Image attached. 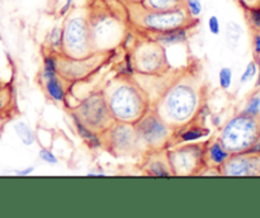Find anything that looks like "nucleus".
<instances>
[{"label":"nucleus","instance_id":"obj_1","mask_svg":"<svg viewBox=\"0 0 260 218\" xmlns=\"http://www.w3.org/2000/svg\"><path fill=\"white\" fill-rule=\"evenodd\" d=\"M203 103L202 84L188 74L175 76L151 106L169 126L177 129L196 121Z\"/></svg>","mask_w":260,"mask_h":218},{"label":"nucleus","instance_id":"obj_2","mask_svg":"<svg viewBox=\"0 0 260 218\" xmlns=\"http://www.w3.org/2000/svg\"><path fill=\"white\" fill-rule=\"evenodd\" d=\"M102 91L111 116L116 122L136 123L152 105L135 79L114 76Z\"/></svg>","mask_w":260,"mask_h":218},{"label":"nucleus","instance_id":"obj_3","mask_svg":"<svg viewBox=\"0 0 260 218\" xmlns=\"http://www.w3.org/2000/svg\"><path fill=\"white\" fill-rule=\"evenodd\" d=\"M127 29L126 20L118 13L107 8L89 10V30L94 52L108 53L118 48Z\"/></svg>","mask_w":260,"mask_h":218},{"label":"nucleus","instance_id":"obj_4","mask_svg":"<svg viewBox=\"0 0 260 218\" xmlns=\"http://www.w3.org/2000/svg\"><path fill=\"white\" fill-rule=\"evenodd\" d=\"M129 22L139 32L159 33L193 24L183 7L169 10H145L129 3Z\"/></svg>","mask_w":260,"mask_h":218},{"label":"nucleus","instance_id":"obj_5","mask_svg":"<svg viewBox=\"0 0 260 218\" xmlns=\"http://www.w3.org/2000/svg\"><path fill=\"white\" fill-rule=\"evenodd\" d=\"M62 33V56L78 58L94 52L89 30V10L86 8H74L63 18Z\"/></svg>","mask_w":260,"mask_h":218},{"label":"nucleus","instance_id":"obj_6","mask_svg":"<svg viewBox=\"0 0 260 218\" xmlns=\"http://www.w3.org/2000/svg\"><path fill=\"white\" fill-rule=\"evenodd\" d=\"M260 136V119L239 113L220 127L217 138L231 155L243 154Z\"/></svg>","mask_w":260,"mask_h":218},{"label":"nucleus","instance_id":"obj_7","mask_svg":"<svg viewBox=\"0 0 260 218\" xmlns=\"http://www.w3.org/2000/svg\"><path fill=\"white\" fill-rule=\"evenodd\" d=\"M134 127L137 141L144 154L147 151L167 150L172 146L175 129L169 126L152 106L136 123H134Z\"/></svg>","mask_w":260,"mask_h":218},{"label":"nucleus","instance_id":"obj_8","mask_svg":"<svg viewBox=\"0 0 260 218\" xmlns=\"http://www.w3.org/2000/svg\"><path fill=\"white\" fill-rule=\"evenodd\" d=\"M173 176H189L201 174L206 169L205 142L174 144L165 150Z\"/></svg>","mask_w":260,"mask_h":218},{"label":"nucleus","instance_id":"obj_9","mask_svg":"<svg viewBox=\"0 0 260 218\" xmlns=\"http://www.w3.org/2000/svg\"><path fill=\"white\" fill-rule=\"evenodd\" d=\"M136 74L141 75H160L169 71L167 50L159 43L146 37L137 41L136 46L131 51Z\"/></svg>","mask_w":260,"mask_h":218},{"label":"nucleus","instance_id":"obj_10","mask_svg":"<svg viewBox=\"0 0 260 218\" xmlns=\"http://www.w3.org/2000/svg\"><path fill=\"white\" fill-rule=\"evenodd\" d=\"M71 112L89 128L99 133H103L114 122L102 90L91 91L81 98Z\"/></svg>","mask_w":260,"mask_h":218},{"label":"nucleus","instance_id":"obj_11","mask_svg":"<svg viewBox=\"0 0 260 218\" xmlns=\"http://www.w3.org/2000/svg\"><path fill=\"white\" fill-rule=\"evenodd\" d=\"M102 134H103L104 147L114 156L136 157L144 155L132 123L114 121Z\"/></svg>","mask_w":260,"mask_h":218},{"label":"nucleus","instance_id":"obj_12","mask_svg":"<svg viewBox=\"0 0 260 218\" xmlns=\"http://www.w3.org/2000/svg\"><path fill=\"white\" fill-rule=\"evenodd\" d=\"M108 60V53L91 52L85 57H68L60 56L58 58V74L66 83H81L96 72Z\"/></svg>","mask_w":260,"mask_h":218},{"label":"nucleus","instance_id":"obj_13","mask_svg":"<svg viewBox=\"0 0 260 218\" xmlns=\"http://www.w3.org/2000/svg\"><path fill=\"white\" fill-rule=\"evenodd\" d=\"M218 170L223 176H260V155L234 154Z\"/></svg>","mask_w":260,"mask_h":218},{"label":"nucleus","instance_id":"obj_14","mask_svg":"<svg viewBox=\"0 0 260 218\" xmlns=\"http://www.w3.org/2000/svg\"><path fill=\"white\" fill-rule=\"evenodd\" d=\"M198 23H193V24L184 25V27L173 28V29L164 30V32L159 33H145L149 38L152 41L159 43L164 48H172L178 47V46H183L189 41L190 33H192L193 27H196Z\"/></svg>","mask_w":260,"mask_h":218},{"label":"nucleus","instance_id":"obj_15","mask_svg":"<svg viewBox=\"0 0 260 218\" xmlns=\"http://www.w3.org/2000/svg\"><path fill=\"white\" fill-rule=\"evenodd\" d=\"M211 129L206 127V124L200 123L197 121H193L185 126L177 128L173 136L172 146L182 143H194V142L203 141V139L210 138Z\"/></svg>","mask_w":260,"mask_h":218},{"label":"nucleus","instance_id":"obj_16","mask_svg":"<svg viewBox=\"0 0 260 218\" xmlns=\"http://www.w3.org/2000/svg\"><path fill=\"white\" fill-rule=\"evenodd\" d=\"M142 170L149 176L155 177H169L173 176L172 169L168 162L165 150L160 151H147L144 154Z\"/></svg>","mask_w":260,"mask_h":218},{"label":"nucleus","instance_id":"obj_17","mask_svg":"<svg viewBox=\"0 0 260 218\" xmlns=\"http://www.w3.org/2000/svg\"><path fill=\"white\" fill-rule=\"evenodd\" d=\"M231 154L222 142L215 137V138H207L205 142V162L207 167L220 169L229 159Z\"/></svg>","mask_w":260,"mask_h":218},{"label":"nucleus","instance_id":"obj_18","mask_svg":"<svg viewBox=\"0 0 260 218\" xmlns=\"http://www.w3.org/2000/svg\"><path fill=\"white\" fill-rule=\"evenodd\" d=\"M71 119H73L74 128H75L76 134L83 139L86 143V146L89 147L93 151H96V150H101L104 147V139L103 134L99 133V132L93 131L91 128H89L86 124H84L80 119L76 117V114L74 112H70Z\"/></svg>","mask_w":260,"mask_h":218},{"label":"nucleus","instance_id":"obj_19","mask_svg":"<svg viewBox=\"0 0 260 218\" xmlns=\"http://www.w3.org/2000/svg\"><path fill=\"white\" fill-rule=\"evenodd\" d=\"M46 96L55 103H65L68 96V83L60 75L48 79L42 84Z\"/></svg>","mask_w":260,"mask_h":218},{"label":"nucleus","instance_id":"obj_20","mask_svg":"<svg viewBox=\"0 0 260 218\" xmlns=\"http://www.w3.org/2000/svg\"><path fill=\"white\" fill-rule=\"evenodd\" d=\"M45 47L47 52L61 56L63 52V33L62 25L55 24L47 32L45 38Z\"/></svg>","mask_w":260,"mask_h":218},{"label":"nucleus","instance_id":"obj_21","mask_svg":"<svg viewBox=\"0 0 260 218\" xmlns=\"http://www.w3.org/2000/svg\"><path fill=\"white\" fill-rule=\"evenodd\" d=\"M58 58L60 56L52 52H46L42 58V68L40 74V83L43 84L48 79L58 76Z\"/></svg>","mask_w":260,"mask_h":218},{"label":"nucleus","instance_id":"obj_22","mask_svg":"<svg viewBox=\"0 0 260 218\" xmlns=\"http://www.w3.org/2000/svg\"><path fill=\"white\" fill-rule=\"evenodd\" d=\"M13 129H14L15 134L19 138V141L22 142L24 146L29 147L33 146L37 141V134L33 131L32 127L29 126V123H27L25 121H17L14 124H13Z\"/></svg>","mask_w":260,"mask_h":218},{"label":"nucleus","instance_id":"obj_23","mask_svg":"<svg viewBox=\"0 0 260 218\" xmlns=\"http://www.w3.org/2000/svg\"><path fill=\"white\" fill-rule=\"evenodd\" d=\"M184 0H139L135 4L145 10H169L183 7Z\"/></svg>","mask_w":260,"mask_h":218},{"label":"nucleus","instance_id":"obj_24","mask_svg":"<svg viewBox=\"0 0 260 218\" xmlns=\"http://www.w3.org/2000/svg\"><path fill=\"white\" fill-rule=\"evenodd\" d=\"M240 113L249 117H253V118H260V88H256L246 98Z\"/></svg>","mask_w":260,"mask_h":218},{"label":"nucleus","instance_id":"obj_25","mask_svg":"<svg viewBox=\"0 0 260 218\" xmlns=\"http://www.w3.org/2000/svg\"><path fill=\"white\" fill-rule=\"evenodd\" d=\"M116 76L118 78L134 79L136 76V68H135L134 58L129 51L124 53V57L119 61V63L116 67Z\"/></svg>","mask_w":260,"mask_h":218},{"label":"nucleus","instance_id":"obj_26","mask_svg":"<svg viewBox=\"0 0 260 218\" xmlns=\"http://www.w3.org/2000/svg\"><path fill=\"white\" fill-rule=\"evenodd\" d=\"M241 37H243V28L239 23L234 22H228L225 27V38L226 42H228L229 47L230 48H236L239 46Z\"/></svg>","mask_w":260,"mask_h":218},{"label":"nucleus","instance_id":"obj_27","mask_svg":"<svg viewBox=\"0 0 260 218\" xmlns=\"http://www.w3.org/2000/svg\"><path fill=\"white\" fill-rule=\"evenodd\" d=\"M183 8L187 12L188 17L192 22L200 23V19L203 14V3L202 0H184Z\"/></svg>","mask_w":260,"mask_h":218},{"label":"nucleus","instance_id":"obj_28","mask_svg":"<svg viewBox=\"0 0 260 218\" xmlns=\"http://www.w3.org/2000/svg\"><path fill=\"white\" fill-rule=\"evenodd\" d=\"M233 80L234 71L231 67L225 66V67L218 71V85L222 90H230V88L233 86Z\"/></svg>","mask_w":260,"mask_h":218},{"label":"nucleus","instance_id":"obj_29","mask_svg":"<svg viewBox=\"0 0 260 218\" xmlns=\"http://www.w3.org/2000/svg\"><path fill=\"white\" fill-rule=\"evenodd\" d=\"M246 20L254 32H260V5L245 10Z\"/></svg>","mask_w":260,"mask_h":218},{"label":"nucleus","instance_id":"obj_30","mask_svg":"<svg viewBox=\"0 0 260 218\" xmlns=\"http://www.w3.org/2000/svg\"><path fill=\"white\" fill-rule=\"evenodd\" d=\"M38 159L48 165H57L58 162H60L58 156L50 149V147H41V150L38 151Z\"/></svg>","mask_w":260,"mask_h":218},{"label":"nucleus","instance_id":"obj_31","mask_svg":"<svg viewBox=\"0 0 260 218\" xmlns=\"http://www.w3.org/2000/svg\"><path fill=\"white\" fill-rule=\"evenodd\" d=\"M137 41H139V37H137L136 33L131 29H127V32L124 33L123 38H122L119 48H122L124 52H127V51H131L132 48L136 46Z\"/></svg>","mask_w":260,"mask_h":218},{"label":"nucleus","instance_id":"obj_32","mask_svg":"<svg viewBox=\"0 0 260 218\" xmlns=\"http://www.w3.org/2000/svg\"><path fill=\"white\" fill-rule=\"evenodd\" d=\"M256 72H258V67H256L255 60H253L246 65L245 70L243 71L240 79H239L241 85H243V84H248L249 81H251L254 78H256Z\"/></svg>","mask_w":260,"mask_h":218},{"label":"nucleus","instance_id":"obj_33","mask_svg":"<svg viewBox=\"0 0 260 218\" xmlns=\"http://www.w3.org/2000/svg\"><path fill=\"white\" fill-rule=\"evenodd\" d=\"M207 28L210 30L211 34L213 35H218L221 33V22L218 19L217 15H211L208 18V22H207Z\"/></svg>","mask_w":260,"mask_h":218},{"label":"nucleus","instance_id":"obj_34","mask_svg":"<svg viewBox=\"0 0 260 218\" xmlns=\"http://www.w3.org/2000/svg\"><path fill=\"white\" fill-rule=\"evenodd\" d=\"M75 8V0H63V4L58 9V17L65 18Z\"/></svg>","mask_w":260,"mask_h":218},{"label":"nucleus","instance_id":"obj_35","mask_svg":"<svg viewBox=\"0 0 260 218\" xmlns=\"http://www.w3.org/2000/svg\"><path fill=\"white\" fill-rule=\"evenodd\" d=\"M35 172V166H27V167H23V169H17V170H13L10 174L15 175V176H29Z\"/></svg>","mask_w":260,"mask_h":218},{"label":"nucleus","instance_id":"obj_36","mask_svg":"<svg viewBox=\"0 0 260 218\" xmlns=\"http://www.w3.org/2000/svg\"><path fill=\"white\" fill-rule=\"evenodd\" d=\"M244 10L246 9H250L253 7H258L260 5V0H235Z\"/></svg>","mask_w":260,"mask_h":218},{"label":"nucleus","instance_id":"obj_37","mask_svg":"<svg viewBox=\"0 0 260 218\" xmlns=\"http://www.w3.org/2000/svg\"><path fill=\"white\" fill-rule=\"evenodd\" d=\"M9 99H10L9 93H8V90L5 89V90L0 94V113L7 109L8 104H9Z\"/></svg>","mask_w":260,"mask_h":218},{"label":"nucleus","instance_id":"obj_38","mask_svg":"<svg viewBox=\"0 0 260 218\" xmlns=\"http://www.w3.org/2000/svg\"><path fill=\"white\" fill-rule=\"evenodd\" d=\"M253 51L254 55H260V32H254L253 35Z\"/></svg>","mask_w":260,"mask_h":218},{"label":"nucleus","instance_id":"obj_39","mask_svg":"<svg viewBox=\"0 0 260 218\" xmlns=\"http://www.w3.org/2000/svg\"><path fill=\"white\" fill-rule=\"evenodd\" d=\"M86 175H88V176H99V177H102V176H106L107 172L104 171L103 167L95 166V167H93V169L89 170V171L86 172Z\"/></svg>","mask_w":260,"mask_h":218},{"label":"nucleus","instance_id":"obj_40","mask_svg":"<svg viewBox=\"0 0 260 218\" xmlns=\"http://www.w3.org/2000/svg\"><path fill=\"white\" fill-rule=\"evenodd\" d=\"M246 152H249V154H254V155H260V136L256 138V141L251 144V147Z\"/></svg>","mask_w":260,"mask_h":218},{"label":"nucleus","instance_id":"obj_41","mask_svg":"<svg viewBox=\"0 0 260 218\" xmlns=\"http://www.w3.org/2000/svg\"><path fill=\"white\" fill-rule=\"evenodd\" d=\"M256 67H258V72H256V83L255 88H260V55L256 56Z\"/></svg>","mask_w":260,"mask_h":218},{"label":"nucleus","instance_id":"obj_42","mask_svg":"<svg viewBox=\"0 0 260 218\" xmlns=\"http://www.w3.org/2000/svg\"><path fill=\"white\" fill-rule=\"evenodd\" d=\"M5 89H7V88H5L4 84H3V81H2V79H0V94H2L3 91L5 90Z\"/></svg>","mask_w":260,"mask_h":218},{"label":"nucleus","instance_id":"obj_43","mask_svg":"<svg viewBox=\"0 0 260 218\" xmlns=\"http://www.w3.org/2000/svg\"><path fill=\"white\" fill-rule=\"evenodd\" d=\"M126 2H128V3H137V2H139V0H126Z\"/></svg>","mask_w":260,"mask_h":218}]
</instances>
